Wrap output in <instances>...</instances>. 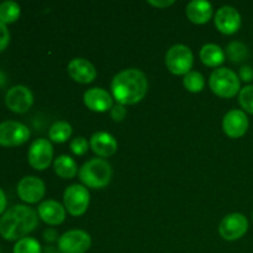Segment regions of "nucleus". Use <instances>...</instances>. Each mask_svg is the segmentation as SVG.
<instances>
[{
  "label": "nucleus",
  "instance_id": "423d86ee",
  "mask_svg": "<svg viewBox=\"0 0 253 253\" xmlns=\"http://www.w3.org/2000/svg\"><path fill=\"white\" fill-rule=\"evenodd\" d=\"M64 208L72 216H81L88 210L90 194L82 184H72L64 190Z\"/></svg>",
  "mask_w": 253,
  "mask_h": 253
},
{
  "label": "nucleus",
  "instance_id": "2f4dec72",
  "mask_svg": "<svg viewBox=\"0 0 253 253\" xmlns=\"http://www.w3.org/2000/svg\"><path fill=\"white\" fill-rule=\"evenodd\" d=\"M147 2L150 5H152V6L157 7V9H165V7H168L174 4L173 0H157V1H155V0H148Z\"/></svg>",
  "mask_w": 253,
  "mask_h": 253
},
{
  "label": "nucleus",
  "instance_id": "9b49d317",
  "mask_svg": "<svg viewBox=\"0 0 253 253\" xmlns=\"http://www.w3.org/2000/svg\"><path fill=\"white\" fill-rule=\"evenodd\" d=\"M32 104H34V94L27 86L15 85L6 91L5 105L12 113H27L31 109Z\"/></svg>",
  "mask_w": 253,
  "mask_h": 253
},
{
  "label": "nucleus",
  "instance_id": "f03ea898",
  "mask_svg": "<svg viewBox=\"0 0 253 253\" xmlns=\"http://www.w3.org/2000/svg\"><path fill=\"white\" fill-rule=\"evenodd\" d=\"M37 224L39 215L32 208L14 205L0 217V235L6 241H19L34 231Z\"/></svg>",
  "mask_w": 253,
  "mask_h": 253
},
{
  "label": "nucleus",
  "instance_id": "39448f33",
  "mask_svg": "<svg viewBox=\"0 0 253 253\" xmlns=\"http://www.w3.org/2000/svg\"><path fill=\"white\" fill-rule=\"evenodd\" d=\"M194 56L192 49L185 44H174L166 53V66L175 76H185L192 69Z\"/></svg>",
  "mask_w": 253,
  "mask_h": 253
},
{
  "label": "nucleus",
  "instance_id": "f3484780",
  "mask_svg": "<svg viewBox=\"0 0 253 253\" xmlns=\"http://www.w3.org/2000/svg\"><path fill=\"white\" fill-rule=\"evenodd\" d=\"M39 216L43 222L51 226L61 225L66 219V208L56 200H44L39 205Z\"/></svg>",
  "mask_w": 253,
  "mask_h": 253
},
{
  "label": "nucleus",
  "instance_id": "4468645a",
  "mask_svg": "<svg viewBox=\"0 0 253 253\" xmlns=\"http://www.w3.org/2000/svg\"><path fill=\"white\" fill-rule=\"evenodd\" d=\"M249 118L242 110H230L222 120V130L230 138H240L249 130Z\"/></svg>",
  "mask_w": 253,
  "mask_h": 253
},
{
  "label": "nucleus",
  "instance_id": "aec40b11",
  "mask_svg": "<svg viewBox=\"0 0 253 253\" xmlns=\"http://www.w3.org/2000/svg\"><path fill=\"white\" fill-rule=\"evenodd\" d=\"M200 59L208 67H219L225 61V52L215 43H207L200 49Z\"/></svg>",
  "mask_w": 253,
  "mask_h": 253
},
{
  "label": "nucleus",
  "instance_id": "6ab92c4d",
  "mask_svg": "<svg viewBox=\"0 0 253 253\" xmlns=\"http://www.w3.org/2000/svg\"><path fill=\"white\" fill-rule=\"evenodd\" d=\"M212 5L205 0H193L185 7V14L187 17L197 25H203L209 22L212 17Z\"/></svg>",
  "mask_w": 253,
  "mask_h": 253
},
{
  "label": "nucleus",
  "instance_id": "c9c22d12",
  "mask_svg": "<svg viewBox=\"0 0 253 253\" xmlns=\"http://www.w3.org/2000/svg\"><path fill=\"white\" fill-rule=\"evenodd\" d=\"M252 217H253V214H252Z\"/></svg>",
  "mask_w": 253,
  "mask_h": 253
},
{
  "label": "nucleus",
  "instance_id": "1a4fd4ad",
  "mask_svg": "<svg viewBox=\"0 0 253 253\" xmlns=\"http://www.w3.org/2000/svg\"><path fill=\"white\" fill-rule=\"evenodd\" d=\"M249 230V220L244 214L232 212L226 215L219 225L220 236L226 241H236L245 236Z\"/></svg>",
  "mask_w": 253,
  "mask_h": 253
},
{
  "label": "nucleus",
  "instance_id": "f704fd0d",
  "mask_svg": "<svg viewBox=\"0 0 253 253\" xmlns=\"http://www.w3.org/2000/svg\"><path fill=\"white\" fill-rule=\"evenodd\" d=\"M5 84H6V76H5L4 72L0 71V88L4 86Z\"/></svg>",
  "mask_w": 253,
  "mask_h": 253
},
{
  "label": "nucleus",
  "instance_id": "c85d7f7f",
  "mask_svg": "<svg viewBox=\"0 0 253 253\" xmlns=\"http://www.w3.org/2000/svg\"><path fill=\"white\" fill-rule=\"evenodd\" d=\"M126 114H127V111H126L125 105H121V104H116V105H114L113 109L110 110L111 119H113L114 121H116V123L123 121L124 119H125Z\"/></svg>",
  "mask_w": 253,
  "mask_h": 253
},
{
  "label": "nucleus",
  "instance_id": "9d476101",
  "mask_svg": "<svg viewBox=\"0 0 253 253\" xmlns=\"http://www.w3.org/2000/svg\"><path fill=\"white\" fill-rule=\"evenodd\" d=\"M90 246V236L83 230H69L58 239V251L61 253H85Z\"/></svg>",
  "mask_w": 253,
  "mask_h": 253
},
{
  "label": "nucleus",
  "instance_id": "c756f323",
  "mask_svg": "<svg viewBox=\"0 0 253 253\" xmlns=\"http://www.w3.org/2000/svg\"><path fill=\"white\" fill-rule=\"evenodd\" d=\"M10 42V32L7 30V26L2 22H0V53L4 49H6L7 44Z\"/></svg>",
  "mask_w": 253,
  "mask_h": 253
},
{
  "label": "nucleus",
  "instance_id": "6e6552de",
  "mask_svg": "<svg viewBox=\"0 0 253 253\" xmlns=\"http://www.w3.org/2000/svg\"><path fill=\"white\" fill-rule=\"evenodd\" d=\"M53 158V146L46 138H37L31 143L27 153L30 166L36 170H44L49 167Z\"/></svg>",
  "mask_w": 253,
  "mask_h": 253
},
{
  "label": "nucleus",
  "instance_id": "393cba45",
  "mask_svg": "<svg viewBox=\"0 0 253 253\" xmlns=\"http://www.w3.org/2000/svg\"><path fill=\"white\" fill-rule=\"evenodd\" d=\"M12 253H42V247L36 239L24 237L16 241Z\"/></svg>",
  "mask_w": 253,
  "mask_h": 253
},
{
  "label": "nucleus",
  "instance_id": "4be33fe9",
  "mask_svg": "<svg viewBox=\"0 0 253 253\" xmlns=\"http://www.w3.org/2000/svg\"><path fill=\"white\" fill-rule=\"evenodd\" d=\"M73 128H72L71 124L67 121H57L51 126L48 131L49 141L56 143H63L68 140L72 136Z\"/></svg>",
  "mask_w": 253,
  "mask_h": 253
},
{
  "label": "nucleus",
  "instance_id": "72a5a7b5",
  "mask_svg": "<svg viewBox=\"0 0 253 253\" xmlns=\"http://www.w3.org/2000/svg\"><path fill=\"white\" fill-rule=\"evenodd\" d=\"M6 205H7L6 195H5L4 190L0 188V215H2L5 211H6Z\"/></svg>",
  "mask_w": 253,
  "mask_h": 253
},
{
  "label": "nucleus",
  "instance_id": "e433bc0d",
  "mask_svg": "<svg viewBox=\"0 0 253 253\" xmlns=\"http://www.w3.org/2000/svg\"><path fill=\"white\" fill-rule=\"evenodd\" d=\"M0 253H1V252H0Z\"/></svg>",
  "mask_w": 253,
  "mask_h": 253
},
{
  "label": "nucleus",
  "instance_id": "bb28decb",
  "mask_svg": "<svg viewBox=\"0 0 253 253\" xmlns=\"http://www.w3.org/2000/svg\"><path fill=\"white\" fill-rule=\"evenodd\" d=\"M239 103L246 113L253 115V85H246L240 90Z\"/></svg>",
  "mask_w": 253,
  "mask_h": 253
},
{
  "label": "nucleus",
  "instance_id": "ddd939ff",
  "mask_svg": "<svg viewBox=\"0 0 253 253\" xmlns=\"http://www.w3.org/2000/svg\"><path fill=\"white\" fill-rule=\"evenodd\" d=\"M214 21L215 26L221 34L234 35L241 27V15L234 6L225 5L217 10Z\"/></svg>",
  "mask_w": 253,
  "mask_h": 253
},
{
  "label": "nucleus",
  "instance_id": "473e14b6",
  "mask_svg": "<svg viewBox=\"0 0 253 253\" xmlns=\"http://www.w3.org/2000/svg\"><path fill=\"white\" fill-rule=\"evenodd\" d=\"M57 237H58V235H57L56 230H53V229L44 230L43 239H44V241H46V242H54L56 240H58Z\"/></svg>",
  "mask_w": 253,
  "mask_h": 253
},
{
  "label": "nucleus",
  "instance_id": "5701e85b",
  "mask_svg": "<svg viewBox=\"0 0 253 253\" xmlns=\"http://www.w3.org/2000/svg\"><path fill=\"white\" fill-rule=\"evenodd\" d=\"M20 15H21V9L17 2L9 0L0 4V22L2 24H14L15 21H17Z\"/></svg>",
  "mask_w": 253,
  "mask_h": 253
},
{
  "label": "nucleus",
  "instance_id": "412c9836",
  "mask_svg": "<svg viewBox=\"0 0 253 253\" xmlns=\"http://www.w3.org/2000/svg\"><path fill=\"white\" fill-rule=\"evenodd\" d=\"M53 169L58 177L63 179H73L78 173V166L73 158L67 155H62L54 160Z\"/></svg>",
  "mask_w": 253,
  "mask_h": 253
},
{
  "label": "nucleus",
  "instance_id": "0eeeda50",
  "mask_svg": "<svg viewBox=\"0 0 253 253\" xmlns=\"http://www.w3.org/2000/svg\"><path fill=\"white\" fill-rule=\"evenodd\" d=\"M29 127L19 121L0 123V146L1 147H17L24 145L30 138Z\"/></svg>",
  "mask_w": 253,
  "mask_h": 253
},
{
  "label": "nucleus",
  "instance_id": "7ed1b4c3",
  "mask_svg": "<svg viewBox=\"0 0 253 253\" xmlns=\"http://www.w3.org/2000/svg\"><path fill=\"white\" fill-rule=\"evenodd\" d=\"M113 178V168L108 161L103 158L89 160L79 169V179L84 187L91 189H103Z\"/></svg>",
  "mask_w": 253,
  "mask_h": 253
},
{
  "label": "nucleus",
  "instance_id": "f257e3e1",
  "mask_svg": "<svg viewBox=\"0 0 253 253\" xmlns=\"http://www.w3.org/2000/svg\"><path fill=\"white\" fill-rule=\"evenodd\" d=\"M147 90V77L142 71L136 68L121 71L111 82L114 99L121 105H133L140 103L146 96Z\"/></svg>",
  "mask_w": 253,
  "mask_h": 253
},
{
  "label": "nucleus",
  "instance_id": "2eb2a0df",
  "mask_svg": "<svg viewBox=\"0 0 253 253\" xmlns=\"http://www.w3.org/2000/svg\"><path fill=\"white\" fill-rule=\"evenodd\" d=\"M84 104L86 108L95 113H105L113 109V98L103 88H91L84 93Z\"/></svg>",
  "mask_w": 253,
  "mask_h": 253
},
{
  "label": "nucleus",
  "instance_id": "20e7f679",
  "mask_svg": "<svg viewBox=\"0 0 253 253\" xmlns=\"http://www.w3.org/2000/svg\"><path fill=\"white\" fill-rule=\"evenodd\" d=\"M209 85L220 98H234L241 90L240 77L229 68L215 69L209 78Z\"/></svg>",
  "mask_w": 253,
  "mask_h": 253
},
{
  "label": "nucleus",
  "instance_id": "a878e982",
  "mask_svg": "<svg viewBox=\"0 0 253 253\" xmlns=\"http://www.w3.org/2000/svg\"><path fill=\"white\" fill-rule=\"evenodd\" d=\"M226 56L232 62H241L249 56V49L246 44L239 41H232L226 47Z\"/></svg>",
  "mask_w": 253,
  "mask_h": 253
},
{
  "label": "nucleus",
  "instance_id": "a211bd4d",
  "mask_svg": "<svg viewBox=\"0 0 253 253\" xmlns=\"http://www.w3.org/2000/svg\"><path fill=\"white\" fill-rule=\"evenodd\" d=\"M90 147L99 157H111L118 151V141L111 133L99 131L91 136Z\"/></svg>",
  "mask_w": 253,
  "mask_h": 253
},
{
  "label": "nucleus",
  "instance_id": "7c9ffc66",
  "mask_svg": "<svg viewBox=\"0 0 253 253\" xmlns=\"http://www.w3.org/2000/svg\"><path fill=\"white\" fill-rule=\"evenodd\" d=\"M240 81H244L246 83L253 81V68L251 66H244L240 69Z\"/></svg>",
  "mask_w": 253,
  "mask_h": 253
},
{
  "label": "nucleus",
  "instance_id": "b1692460",
  "mask_svg": "<svg viewBox=\"0 0 253 253\" xmlns=\"http://www.w3.org/2000/svg\"><path fill=\"white\" fill-rule=\"evenodd\" d=\"M183 85L190 93H200L205 86V79L199 72L190 71L183 78Z\"/></svg>",
  "mask_w": 253,
  "mask_h": 253
},
{
  "label": "nucleus",
  "instance_id": "dca6fc26",
  "mask_svg": "<svg viewBox=\"0 0 253 253\" xmlns=\"http://www.w3.org/2000/svg\"><path fill=\"white\" fill-rule=\"evenodd\" d=\"M68 74L74 82L89 84L96 78V69L88 59L74 58L68 63Z\"/></svg>",
  "mask_w": 253,
  "mask_h": 253
},
{
  "label": "nucleus",
  "instance_id": "f8f14e48",
  "mask_svg": "<svg viewBox=\"0 0 253 253\" xmlns=\"http://www.w3.org/2000/svg\"><path fill=\"white\" fill-rule=\"evenodd\" d=\"M17 195L22 202L27 204H36L42 198L44 197L46 193V185L43 180L35 175H27L24 177L17 184Z\"/></svg>",
  "mask_w": 253,
  "mask_h": 253
},
{
  "label": "nucleus",
  "instance_id": "cd10ccee",
  "mask_svg": "<svg viewBox=\"0 0 253 253\" xmlns=\"http://www.w3.org/2000/svg\"><path fill=\"white\" fill-rule=\"evenodd\" d=\"M69 148H71V151L73 152V155L84 156L86 152H88L89 143L85 137L79 136V137H76L72 140L71 145H69Z\"/></svg>",
  "mask_w": 253,
  "mask_h": 253
}]
</instances>
